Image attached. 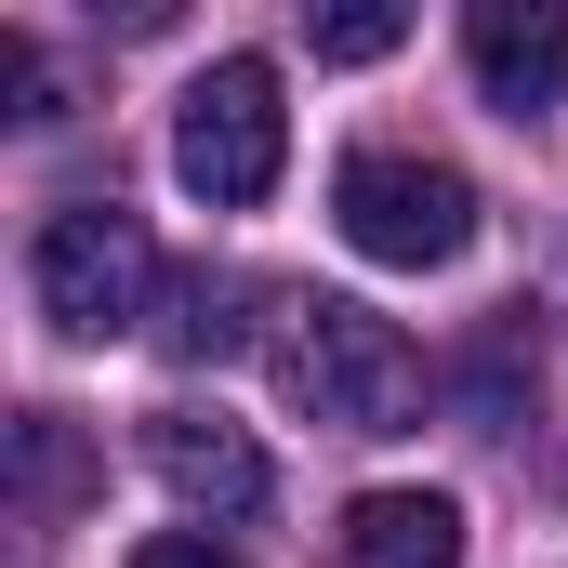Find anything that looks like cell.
Returning a JSON list of instances; mask_svg holds the SVG:
<instances>
[{
    "instance_id": "7a4b0ae2",
    "label": "cell",
    "mask_w": 568,
    "mask_h": 568,
    "mask_svg": "<svg viewBox=\"0 0 568 568\" xmlns=\"http://www.w3.org/2000/svg\"><path fill=\"white\" fill-rule=\"evenodd\" d=\"M27 291H40V317H53L67 344H106V331L145 317L159 252H145V225L120 212V199H53L40 239H27Z\"/></svg>"
},
{
    "instance_id": "52a82bcc",
    "label": "cell",
    "mask_w": 568,
    "mask_h": 568,
    "mask_svg": "<svg viewBox=\"0 0 568 568\" xmlns=\"http://www.w3.org/2000/svg\"><path fill=\"white\" fill-rule=\"evenodd\" d=\"M344 568H463V503L449 489H357L344 503Z\"/></svg>"
},
{
    "instance_id": "9c48e42d",
    "label": "cell",
    "mask_w": 568,
    "mask_h": 568,
    "mask_svg": "<svg viewBox=\"0 0 568 568\" xmlns=\"http://www.w3.org/2000/svg\"><path fill=\"white\" fill-rule=\"evenodd\" d=\"M304 40H317V67H384L410 40V13L397 0H331V13H304Z\"/></svg>"
},
{
    "instance_id": "30bf717a",
    "label": "cell",
    "mask_w": 568,
    "mask_h": 568,
    "mask_svg": "<svg viewBox=\"0 0 568 568\" xmlns=\"http://www.w3.org/2000/svg\"><path fill=\"white\" fill-rule=\"evenodd\" d=\"M13 476H27V503H67L80 489V449H67L53 410H13Z\"/></svg>"
},
{
    "instance_id": "ba28073f",
    "label": "cell",
    "mask_w": 568,
    "mask_h": 568,
    "mask_svg": "<svg viewBox=\"0 0 568 568\" xmlns=\"http://www.w3.org/2000/svg\"><path fill=\"white\" fill-rule=\"evenodd\" d=\"M239 304H252V291H239V278H212V265H199V278H172L159 357H172V371H212V357H239V344H252V317H239Z\"/></svg>"
},
{
    "instance_id": "5b68a950",
    "label": "cell",
    "mask_w": 568,
    "mask_h": 568,
    "mask_svg": "<svg viewBox=\"0 0 568 568\" xmlns=\"http://www.w3.org/2000/svg\"><path fill=\"white\" fill-rule=\"evenodd\" d=\"M463 53H476V93L503 120H556L568 106V13L556 0H476L463 13Z\"/></svg>"
},
{
    "instance_id": "3957f363",
    "label": "cell",
    "mask_w": 568,
    "mask_h": 568,
    "mask_svg": "<svg viewBox=\"0 0 568 568\" xmlns=\"http://www.w3.org/2000/svg\"><path fill=\"white\" fill-rule=\"evenodd\" d=\"M331 212H344V239L371 252V265H463L476 252V185L449 172V159H410V145H357L344 172H331Z\"/></svg>"
},
{
    "instance_id": "8992f818",
    "label": "cell",
    "mask_w": 568,
    "mask_h": 568,
    "mask_svg": "<svg viewBox=\"0 0 568 568\" xmlns=\"http://www.w3.org/2000/svg\"><path fill=\"white\" fill-rule=\"evenodd\" d=\"M145 463H159V489H172L185 516H265V503H278L265 449L239 424H212V410H159V424H145Z\"/></svg>"
},
{
    "instance_id": "277c9868",
    "label": "cell",
    "mask_w": 568,
    "mask_h": 568,
    "mask_svg": "<svg viewBox=\"0 0 568 568\" xmlns=\"http://www.w3.org/2000/svg\"><path fill=\"white\" fill-rule=\"evenodd\" d=\"M278 159H291L278 67H265V53H225V67L185 93V120H172V172H185V199L252 212V199H278Z\"/></svg>"
},
{
    "instance_id": "6da1fadb",
    "label": "cell",
    "mask_w": 568,
    "mask_h": 568,
    "mask_svg": "<svg viewBox=\"0 0 568 568\" xmlns=\"http://www.w3.org/2000/svg\"><path fill=\"white\" fill-rule=\"evenodd\" d=\"M278 384L331 436H410L424 424V344L371 317L357 291H291L278 304Z\"/></svg>"
},
{
    "instance_id": "8fae6325",
    "label": "cell",
    "mask_w": 568,
    "mask_h": 568,
    "mask_svg": "<svg viewBox=\"0 0 568 568\" xmlns=\"http://www.w3.org/2000/svg\"><path fill=\"white\" fill-rule=\"evenodd\" d=\"M133 568H252V556H225L212 529H145V542H133Z\"/></svg>"
}]
</instances>
